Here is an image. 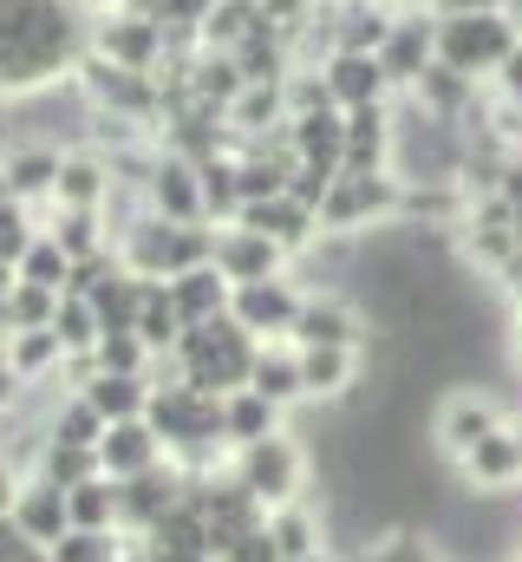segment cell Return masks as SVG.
I'll return each instance as SVG.
<instances>
[{
	"label": "cell",
	"mask_w": 522,
	"mask_h": 562,
	"mask_svg": "<svg viewBox=\"0 0 522 562\" xmlns=\"http://www.w3.org/2000/svg\"><path fill=\"white\" fill-rule=\"evenodd\" d=\"M99 13L86 0H0V99H33L59 79H79L92 59Z\"/></svg>",
	"instance_id": "obj_1"
},
{
	"label": "cell",
	"mask_w": 522,
	"mask_h": 562,
	"mask_svg": "<svg viewBox=\"0 0 522 562\" xmlns=\"http://www.w3.org/2000/svg\"><path fill=\"white\" fill-rule=\"evenodd\" d=\"M522 46V26L510 13H438V66L490 86L503 59Z\"/></svg>",
	"instance_id": "obj_2"
},
{
	"label": "cell",
	"mask_w": 522,
	"mask_h": 562,
	"mask_svg": "<svg viewBox=\"0 0 522 562\" xmlns=\"http://www.w3.org/2000/svg\"><path fill=\"white\" fill-rule=\"evenodd\" d=\"M398 196H405V177L398 170H373V177L340 170L333 190H327V203H320V236L353 243V236L386 229V223H398Z\"/></svg>",
	"instance_id": "obj_3"
},
{
	"label": "cell",
	"mask_w": 522,
	"mask_h": 562,
	"mask_svg": "<svg viewBox=\"0 0 522 562\" xmlns=\"http://www.w3.org/2000/svg\"><path fill=\"white\" fill-rule=\"evenodd\" d=\"M229 471H236V484L256 497L261 510H281V504H300V497H307L314 458H307V445H300L294 431H274V438H261V445L229 451Z\"/></svg>",
	"instance_id": "obj_4"
},
{
	"label": "cell",
	"mask_w": 522,
	"mask_h": 562,
	"mask_svg": "<svg viewBox=\"0 0 522 562\" xmlns=\"http://www.w3.org/2000/svg\"><path fill=\"white\" fill-rule=\"evenodd\" d=\"M503 425H517V413L490 393V386H451L444 400H438V413H431V451L444 458V464H464L490 431H503Z\"/></svg>",
	"instance_id": "obj_5"
},
{
	"label": "cell",
	"mask_w": 522,
	"mask_h": 562,
	"mask_svg": "<svg viewBox=\"0 0 522 562\" xmlns=\"http://www.w3.org/2000/svg\"><path fill=\"white\" fill-rule=\"evenodd\" d=\"M92 53L125 66V72H157L170 59V33H163V20H144L130 7H105L92 26Z\"/></svg>",
	"instance_id": "obj_6"
},
{
	"label": "cell",
	"mask_w": 522,
	"mask_h": 562,
	"mask_svg": "<svg viewBox=\"0 0 522 562\" xmlns=\"http://www.w3.org/2000/svg\"><path fill=\"white\" fill-rule=\"evenodd\" d=\"M190 497V471L177 464V458H163V464H150V471H137V477H118V530H125L130 543L163 517V510H177Z\"/></svg>",
	"instance_id": "obj_7"
},
{
	"label": "cell",
	"mask_w": 522,
	"mask_h": 562,
	"mask_svg": "<svg viewBox=\"0 0 522 562\" xmlns=\"http://www.w3.org/2000/svg\"><path fill=\"white\" fill-rule=\"evenodd\" d=\"M300 301H307V288L294 276H268V281H242L236 301H229V314H236V327H249L256 340H287L294 321H300Z\"/></svg>",
	"instance_id": "obj_8"
},
{
	"label": "cell",
	"mask_w": 522,
	"mask_h": 562,
	"mask_svg": "<svg viewBox=\"0 0 522 562\" xmlns=\"http://www.w3.org/2000/svg\"><path fill=\"white\" fill-rule=\"evenodd\" d=\"M287 340H294V347H366L373 334H366V307H360V301H347V294H333V288H307L300 321H294Z\"/></svg>",
	"instance_id": "obj_9"
},
{
	"label": "cell",
	"mask_w": 522,
	"mask_h": 562,
	"mask_svg": "<svg viewBox=\"0 0 522 562\" xmlns=\"http://www.w3.org/2000/svg\"><path fill=\"white\" fill-rule=\"evenodd\" d=\"M144 203H150L163 223H209L196 157H183V150H157V164H150V177H144Z\"/></svg>",
	"instance_id": "obj_10"
},
{
	"label": "cell",
	"mask_w": 522,
	"mask_h": 562,
	"mask_svg": "<svg viewBox=\"0 0 522 562\" xmlns=\"http://www.w3.org/2000/svg\"><path fill=\"white\" fill-rule=\"evenodd\" d=\"M431 59H438V13H431V7H405L398 26H392V40L379 46V66H386L392 92L405 99V92L424 79Z\"/></svg>",
	"instance_id": "obj_11"
},
{
	"label": "cell",
	"mask_w": 522,
	"mask_h": 562,
	"mask_svg": "<svg viewBox=\"0 0 522 562\" xmlns=\"http://www.w3.org/2000/svg\"><path fill=\"white\" fill-rule=\"evenodd\" d=\"M307 406H353L366 380V347H300Z\"/></svg>",
	"instance_id": "obj_12"
},
{
	"label": "cell",
	"mask_w": 522,
	"mask_h": 562,
	"mask_svg": "<svg viewBox=\"0 0 522 562\" xmlns=\"http://www.w3.org/2000/svg\"><path fill=\"white\" fill-rule=\"evenodd\" d=\"M242 229H256L268 243H281L287 256H307V249H320V216L300 203V196H261V203H242V216H236Z\"/></svg>",
	"instance_id": "obj_13"
},
{
	"label": "cell",
	"mask_w": 522,
	"mask_h": 562,
	"mask_svg": "<svg viewBox=\"0 0 522 562\" xmlns=\"http://www.w3.org/2000/svg\"><path fill=\"white\" fill-rule=\"evenodd\" d=\"M118 196V170L99 144H72L66 164H59V190H53V210H105Z\"/></svg>",
	"instance_id": "obj_14"
},
{
	"label": "cell",
	"mask_w": 522,
	"mask_h": 562,
	"mask_svg": "<svg viewBox=\"0 0 522 562\" xmlns=\"http://www.w3.org/2000/svg\"><path fill=\"white\" fill-rule=\"evenodd\" d=\"M392 150H398V99L347 112V150H340V170H360V177L392 170Z\"/></svg>",
	"instance_id": "obj_15"
},
{
	"label": "cell",
	"mask_w": 522,
	"mask_h": 562,
	"mask_svg": "<svg viewBox=\"0 0 522 562\" xmlns=\"http://www.w3.org/2000/svg\"><path fill=\"white\" fill-rule=\"evenodd\" d=\"M7 157V177H13V203H26V210H53V190H59V164H66V150L46 138H26V144H7L0 150Z\"/></svg>",
	"instance_id": "obj_16"
},
{
	"label": "cell",
	"mask_w": 522,
	"mask_h": 562,
	"mask_svg": "<svg viewBox=\"0 0 522 562\" xmlns=\"http://www.w3.org/2000/svg\"><path fill=\"white\" fill-rule=\"evenodd\" d=\"M287 262H294V256H287L281 243H268V236L242 229V223H223V229H216V269L236 281V288H242V281L287 276Z\"/></svg>",
	"instance_id": "obj_17"
},
{
	"label": "cell",
	"mask_w": 522,
	"mask_h": 562,
	"mask_svg": "<svg viewBox=\"0 0 522 562\" xmlns=\"http://www.w3.org/2000/svg\"><path fill=\"white\" fill-rule=\"evenodd\" d=\"M320 79H327V92H333L340 112H360V105H386V99H398L392 79H386V66H379V53H333V59L320 66Z\"/></svg>",
	"instance_id": "obj_18"
},
{
	"label": "cell",
	"mask_w": 522,
	"mask_h": 562,
	"mask_svg": "<svg viewBox=\"0 0 522 562\" xmlns=\"http://www.w3.org/2000/svg\"><path fill=\"white\" fill-rule=\"evenodd\" d=\"M451 477L464 491H522V445H517V425L490 431L464 464H451Z\"/></svg>",
	"instance_id": "obj_19"
},
{
	"label": "cell",
	"mask_w": 522,
	"mask_h": 562,
	"mask_svg": "<svg viewBox=\"0 0 522 562\" xmlns=\"http://www.w3.org/2000/svg\"><path fill=\"white\" fill-rule=\"evenodd\" d=\"M13 524L26 530V543H33V550H53V543L72 530L66 491H59V484H46V477H26V484H20V497H13Z\"/></svg>",
	"instance_id": "obj_20"
},
{
	"label": "cell",
	"mask_w": 522,
	"mask_h": 562,
	"mask_svg": "<svg viewBox=\"0 0 522 562\" xmlns=\"http://www.w3.org/2000/svg\"><path fill=\"white\" fill-rule=\"evenodd\" d=\"M163 458H170V451H163V438H157L150 419H118V425H105V438H99L105 477H137V471H150V464H163Z\"/></svg>",
	"instance_id": "obj_21"
},
{
	"label": "cell",
	"mask_w": 522,
	"mask_h": 562,
	"mask_svg": "<svg viewBox=\"0 0 522 562\" xmlns=\"http://www.w3.org/2000/svg\"><path fill=\"white\" fill-rule=\"evenodd\" d=\"M170 301H177L183 327H203V321H223V314H229V301H236V281L223 276L216 262H203V269H183V276H170Z\"/></svg>",
	"instance_id": "obj_22"
},
{
	"label": "cell",
	"mask_w": 522,
	"mask_h": 562,
	"mask_svg": "<svg viewBox=\"0 0 522 562\" xmlns=\"http://www.w3.org/2000/svg\"><path fill=\"white\" fill-rule=\"evenodd\" d=\"M249 386H256L261 400H274L281 413L307 406V380H300V347H294V340H261Z\"/></svg>",
	"instance_id": "obj_23"
},
{
	"label": "cell",
	"mask_w": 522,
	"mask_h": 562,
	"mask_svg": "<svg viewBox=\"0 0 522 562\" xmlns=\"http://www.w3.org/2000/svg\"><path fill=\"white\" fill-rule=\"evenodd\" d=\"M274 431H287V413H281L274 400H261L256 386L223 393V438H229V451L261 445V438H274Z\"/></svg>",
	"instance_id": "obj_24"
},
{
	"label": "cell",
	"mask_w": 522,
	"mask_h": 562,
	"mask_svg": "<svg viewBox=\"0 0 522 562\" xmlns=\"http://www.w3.org/2000/svg\"><path fill=\"white\" fill-rule=\"evenodd\" d=\"M268 537H274L281 562L320 557V550H327V510H314L307 497H300V504H281V510H268Z\"/></svg>",
	"instance_id": "obj_25"
},
{
	"label": "cell",
	"mask_w": 522,
	"mask_h": 562,
	"mask_svg": "<svg viewBox=\"0 0 522 562\" xmlns=\"http://www.w3.org/2000/svg\"><path fill=\"white\" fill-rule=\"evenodd\" d=\"M79 393L99 406V419L105 425H118V419H144V413H150L157 380H150V373H92Z\"/></svg>",
	"instance_id": "obj_26"
},
{
	"label": "cell",
	"mask_w": 522,
	"mask_h": 562,
	"mask_svg": "<svg viewBox=\"0 0 522 562\" xmlns=\"http://www.w3.org/2000/svg\"><path fill=\"white\" fill-rule=\"evenodd\" d=\"M46 236H53L72 262H86V256H99V249H118L105 210H46Z\"/></svg>",
	"instance_id": "obj_27"
},
{
	"label": "cell",
	"mask_w": 522,
	"mask_h": 562,
	"mask_svg": "<svg viewBox=\"0 0 522 562\" xmlns=\"http://www.w3.org/2000/svg\"><path fill=\"white\" fill-rule=\"evenodd\" d=\"M7 367H13L26 386H46V380H59L66 347H59V334H53V327H26V334H13V340H7Z\"/></svg>",
	"instance_id": "obj_28"
},
{
	"label": "cell",
	"mask_w": 522,
	"mask_h": 562,
	"mask_svg": "<svg viewBox=\"0 0 522 562\" xmlns=\"http://www.w3.org/2000/svg\"><path fill=\"white\" fill-rule=\"evenodd\" d=\"M287 144L300 164H340L347 150V112H307V119H287Z\"/></svg>",
	"instance_id": "obj_29"
},
{
	"label": "cell",
	"mask_w": 522,
	"mask_h": 562,
	"mask_svg": "<svg viewBox=\"0 0 522 562\" xmlns=\"http://www.w3.org/2000/svg\"><path fill=\"white\" fill-rule=\"evenodd\" d=\"M137 340H144L157 360H170V353H177V340H183V314H177V301H170V281H150V288H144Z\"/></svg>",
	"instance_id": "obj_30"
},
{
	"label": "cell",
	"mask_w": 522,
	"mask_h": 562,
	"mask_svg": "<svg viewBox=\"0 0 522 562\" xmlns=\"http://www.w3.org/2000/svg\"><path fill=\"white\" fill-rule=\"evenodd\" d=\"M66 510H72V530H118V477H86L66 491ZM125 537V530H118Z\"/></svg>",
	"instance_id": "obj_31"
},
{
	"label": "cell",
	"mask_w": 522,
	"mask_h": 562,
	"mask_svg": "<svg viewBox=\"0 0 522 562\" xmlns=\"http://www.w3.org/2000/svg\"><path fill=\"white\" fill-rule=\"evenodd\" d=\"M99 471H105V464H99L92 445H59V438H46L39 458H33V477H46V484H59V491L86 484V477H99Z\"/></svg>",
	"instance_id": "obj_32"
},
{
	"label": "cell",
	"mask_w": 522,
	"mask_h": 562,
	"mask_svg": "<svg viewBox=\"0 0 522 562\" xmlns=\"http://www.w3.org/2000/svg\"><path fill=\"white\" fill-rule=\"evenodd\" d=\"M353 562H444V550H438L431 530H418V524H392L386 537H373Z\"/></svg>",
	"instance_id": "obj_33"
},
{
	"label": "cell",
	"mask_w": 522,
	"mask_h": 562,
	"mask_svg": "<svg viewBox=\"0 0 522 562\" xmlns=\"http://www.w3.org/2000/svg\"><path fill=\"white\" fill-rule=\"evenodd\" d=\"M46 438H59V445H92V451H99L105 419H99V406H92L86 393H59V406H53V419H46Z\"/></svg>",
	"instance_id": "obj_34"
},
{
	"label": "cell",
	"mask_w": 522,
	"mask_h": 562,
	"mask_svg": "<svg viewBox=\"0 0 522 562\" xmlns=\"http://www.w3.org/2000/svg\"><path fill=\"white\" fill-rule=\"evenodd\" d=\"M53 334H59V347H66V360L72 353H92L99 347V307L86 301V294H59V314H53Z\"/></svg>",
	"instance_id": "obj_35"
},
{
	"label": "cell",
	"mask_w": 522,
	"mask_h": 562,
	"mask_svg": "<svg viewBox=\"0 0 522 562\" xmlns=\"http://www.w3.org/2000/svg\"><path fill=\"white\" fill-rule=\"evenodd\" d=\"M130 537H118V530H66L46 557L53 562H125Z\"/></svg>",
	"instance_id": "obj_36"
},
{
	"label": "cell",
	"mask_w": 522,
	"mask_h": 562,
	"mask_svg": "<svg viewBox=\"0 0 522 562\" xmlns=\"http://www.w3.org/2000/svg\"><path fill=\"white\" fill-rule=\"evenodd\" d=\"M20 281H33V288H53V294H66V288H72V256H66V249H59V243H53V236L39 229V243H33V249L20 256Z\"/></svg>",
	"instance_id": "obj_37"
},
{
	"label": "cell",
	"mask_w": 522,
	"mask_h": 562,
	"mask_svg": "<svg viewBox=\"0 0 522 562\" xmlns=\"http://www.w3.org/2000/svg\"><path fill=\"white\" fill-rule=\"evenodd\" d=\"M39 229H46L39 210H26V203H0V262L20 269V256L39 243Z\"/></svg>",
	"instance_id": "obj_38"
},
{
	"label": "cell",
	"mask_w": 522,
	"mask_h": 562,
	"mask_svg": "<svg viewBox=\"0 0 522 562\" xmlns=\"http://www.w3.org/2000/svg\"><path fill=\"white\" fill-rule=\"evenodd\" d=\"M92 367H99V373H150V367H157V353H150L137 334H99Z\"/></svg>",
	"instance_id": "obj_39"
},
{
	"label": "cell",
	"mask_w": 522,
	"mask_h": 562,
	"mask_svg": "<svg viewBox=\"0 0 522 562\" xmlns=\"http://www.w3.org/2000/svg\"><path fill=\"white\" fill-rule=\"evenodd\" d=\"M53 314H59V294H53V288L13 281V294H7V321H13V334H26V327H53Z\"/></svg>",
	"instance_id": "obj_40"
},
{
	"label": "cell",
	"mask_w": 522,
	"mask_h": 562,
	"mask_svg": "<svg viewBox=\"0 0 522 562\" xmlns=\"http://www.w3.org/2000/svg\"><path fill=\"white\" fill-rule=\"evenodd\" d=\"M490 86H497V99H510V105H522V46L510 53V59H503V72H497Z\"/></svg>",
	"instance_id": "obj_41"
},
{
	"label": "cell",
	"mask_w": 522,
	"mask_h": 562,
	"mask_svg": "<svg viewBox=\"0 0 522 562\" xmlns=\"http://www.w3.org/2000/svg\"><path fill=\"white\" fill-rule=\"evenodd\" d=\"M33 557V543H26V530L13 524V517H0V562H26Z\"/></svg>",
	"instance_id": "obj_42"
},
{
	"label": "cell",
	"mask_w": 522,
	"mask_h": 562,
	"mask_svg": "<svg viewBox=\"0 0 522 562\" xmlns=\"http://www.w3.org/2000/svg\"><path fill=\"white\" fill-rule=\"evenodd\" d=\"M20 484H26V471L0 451V517H13V497H20Z\"/></svg>",
	"instance_id": "obj_43"
},
{
	"label": "cell",
	"mask_w": 522,
	"mask_h": 562,
	"mask_svg": "<svg viewBox=\"0 0 522 562\" xmlns=\"http://www.w3.org/2000/svg\"><path fill=\"white\" fill-rule=\"evenodd\" d=\"M431 13H510V0H431Z\"/></svg>",
	"instance_id": "obj_44"
},
{
	"label": "cell",
	"mask_w": 522,
	"mask_h": 562,
	"mask_svg": "<svg viewBox=\"0 0 522 562\" xmlns=\"http://www.w3.org/2000/svg\"><path fill=\"white\" fill-rule=\"evenodd\" d=\"M0 203H13V177H7V157H0Z\"/></svg>",
	"instance_id": "obj_45"
},
{
	"label": "cell",
	"mask_w": 522,
	"mask_h": 562,
	"mask_svg": "<svg viewBox=\"0 0 522 562\" xmlns=\"http://www.w3.org/2000/svg\"><path fill=\"white\" fill-rule=\"evenodd\" d=\"M13 281H20V269H7V262H0V294H13Z\"/></svg>",
	"instance_id": "obj_46"
},
{
	"label": "cell",
	"mask_w": 522,
	"mask_h": 562,
	"mask_svg": "<svg viewBox=\"0 0 522 562\" xmlns=\"http://www.w3.org/2000/svg\"><path fill=\"white\" fill-rule=\"evenodd\" d=\"M300 562H340V557H333V550H320V557H300Z\"/></svg>",
	"instance_id": "obj_47"
},
{
	"label": "cell",
	"mask_w": 522,
	"mask_h": 562,
	"mask_svg": "<svg viewBox=\"0 0 522 562\" xmlns=\"http://www.w3.org/2000/svg\"><path fill=\"white\" fill-rule=\"evenodd\" d=\"M125 562H150V557H144V550H125Z\"/></svg>",
	"instance_id": "obj_48"
},
{
	"label": "cell",
	"mask_w": 522,
	"mask_h": 562,
	"mask_svg": "<svg viewBox=\"0 0 522 562\" xmlns=\"http://www.w3.org/2000/svg\"><path fill=\"white\" fill-rule=\"evenodd\" d=\"M517 360H522V314H517Z\"/></svg>",
	"instance_id": "obj_49"
},
{
	"label": "cell",
	"mask_w": 522,
	"mask_h": 562,
	"mask_svg": "<svg viewBox=\"0 0 522 562\" xmlns=\"http://www.w3.org/2000/svg\"><path fill=\"white\" fill-rule=\"evenodd\" d=\"M517 445H522V413H517Z\"/></svg>",
	"instance_id": "obj_50"
},
{
	"label": "cell",
	"mask_w": 522,
	"mask_h": 562,
	"mask_svg": "<svg viewBox=\"0 0 522 562\" xmlns=\"http://www.w3.org/2000/svg\"><path fill=\"white\" fill-rule=\"evenodd\" d=\"M510 562H522V550H517V557H510Z\"/></svg>",
	"instance_id": "obj_51"
}]
</instances>
